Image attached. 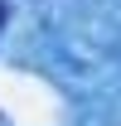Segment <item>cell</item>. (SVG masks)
Masks as SVG:
<instances>
[{
  "label": "cell",
  "mask_w": 121,
  "mask_h": 126,
  "mask_svg": "<svg viewBox=\"0 0 121 126\" xmlns=\"http://www.w3.org/2000/svg\"><path fill=\"white\" fill-rule=\"evenodd\" d=\"M5 19H10V5H5V0H0V29H5Z\"/></svg>",
  "instance_id": "1"
}]
</instances>
